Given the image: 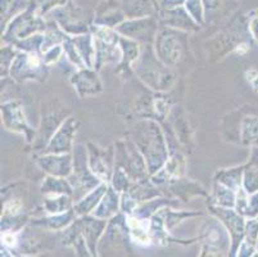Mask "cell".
Returning <instances> with one entry per match:
<instances>
[{
    "label": "cell",
    "mask_w": 258,
    "mask_h": 257,
    "mask_svg": "<svg viewBox=\"0 0 258 257\" xmlns=\"http://www.w3.org/2000/svg\"><path fill=\"white\" fill-rule=\"evenodd\" d=\"M116 28L117 31L123 35L145 40L148 36H153L154 35L157 30V22L151 17L134 18V20L123 21Z\"/></svg>",
    "instance_id": "obj_1"
},
{
    "label": "cell",
    "mask_w": 258,
    "mask_h": 257,
    "mask_svg": "<svg viewBox=\"0 0 258 257\" xmlns=\"http://www.w3.org/2000/svg\"><path fill=\"white\" fill-rule=\"evenodd\" d=\"M161 18L162 21L167 25H171V27H182L185 28L196 30L198 27V23L190 17V14L185 9V7H177V8L172 9H163L161 12Z\"/></svg>",
    "instance_id": "obj_2"
},
{
    "label": "cell",
    "mask_w": 258,
    "mask_h": 257,
    "mask_svg": "<svg viewBox=\"0 0 258 257\" xmlns=\"http://www.w3.org/2000/svg\"><path fill=\"white\" fill-rule=\"evenodd\" d=\"M122 9L130 20L148 17L156 11L152 0H123Z\"/></svg>",
    "instance_id": "obj_3"
},
{
    "label": "cell",
    "mask_w": 258,
    "mask_h": 257,
    "mask_svg": "<svg viewBox=\"0 0 258 257\" xmlns=\"http://www.w3.org/2000/svg\"><path fill=\"white\" fill-rule=\"evenodd\" d=\"M185 9L190 14V17L193 18L198 25L203 23L205 20V6L202 0H186L184 4Z\"/></svg>",
    "instance_id": "obj_4"
},
{
    "label": "cell",
    "mask_w": 258,
    "mask_h": 257,
    "mask_svg": "<svg viewBox=\"0 0 258 257\" xmlns=\"http://www.w3.org/2000/svg\"><path fill=\"white\" fill-rule=\"evenodd\" d=\"M67 2L69 0H34L37 14H43L44 12L49 11L53 7L59 6V4H66Z\"/></svg>",
    "instance_id": "obj_5"
},
{
    "label": "cell",
    "mask_w": 258,
    "mask_h": 257,
    "mask_svg": "<svg viewBox=\"0 0 258 257\" xmlns=\"http://www.w3.org/2000/svg\"><path fill=\"white\" fill-rule=\"evenodd\" d=\"M249 32L258 41V11L249 17Z\"/></svg>",
    "instance_id": "obj_6"
},
{
    "label": "cell",
    "mask_w": 258,
    "mask_h": 257,
    "mask_svg": "<svg viewBox=\"0 0 258 257\" xmlns=\"http://www.w3.org/2000/svg\"><path fill=\"white\" fill-rule=\"evenodd\" d=\"M247 76H248V81H250L253 89H254L255 91H258V74L257 72H255V71H249V72H247Z\"/></svg>",
    "instance_id": "obj_7"
},
{
    "label": "cell",
    "mask_w": 258,
    "mask_h": 257,
    "mask_svg": "<svg viewBox=\"0 0 258 257\" xmlns=\"http://www.w3.org/2000/svg\"><path fill=\"white\" fill-rule=\"evenodd\" d=\"M202 2H203L205 9H208V11H213L220 4V0H202Z\"/></svg>",
    "instance_id": "obj_8"
}]
</instances>
